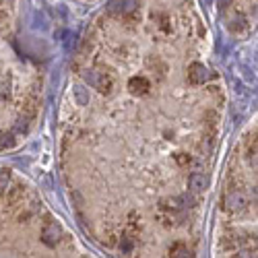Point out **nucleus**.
Listing matches in <instances>:
<instances>
[{"instance_id": "10", "label": "nucleus", "mask_w": 258, "mask_h": 258, "mask_svg": "<svg viewBox=\"0 0 258 258\" xmlns=\"http://www.w3.org/2000/svg\"><path fill=\"white\" fill-rule=\"evenodd\" d=\"M246 29V19L242 15L231 19V31H244Z\"/></svg>"}, {"instance_id": "5", "label": "nucleus", "mask_w": 258, "mask_h": 258, "mask_svg": "<svg viewBox=\"0 0 258 258\" xmlns=\"http://www.w3.org/2000/svg\"><path fill=\"white\" fill-rule=\"evenodd\" d=\"M246 207V199L242 195H238V192H231V195L225 197V209L235 213V211H242Z\"/></svg>"}, {"instance_id": "15", "label": "nucleus", "mask_w": 258, "mask_h": 258, "mask_svg": "<svg viewBox=\"0 0 258 258\" xmlns=\"http://www.w3.org/2000/svg\"><path fill=\"white\" fill-rule=\"evenodd\" d=\"M231 5V0H219V9H227Z\"/></svg>"}, {"instance_id": "3", "label": "nucleus", "mask_w": 258, "mask_h": 258, "mask_svg": "<svg viewBox=\"0 0 258 258\" xmlns=\"http://www.w3.org/2000/svg\"><path fill=\"white\" fill-rule=\"evenodd\" d=\"M137 7H139L137 0H114L112 7H110V11H112L114 15L126 17V15H133V13L137 11Z\"/></svg>"}, {"instance_id": "8", "label": "nucleus", "mask_w": 258, "mask_h": 258, "mask_svg": "<svg viewBox=\"0 0 258 258\" xmlns=\"http://www.w3.org/2000/svg\"><path fill=\"white\" fill-rule=\"evenodd\" d=\"M207 186V178L203 174H192L188 178V190L190 192H195V195H199V192H203Z\"/></svg>"}, {"instance_id": "14", "label": "nucleus", "mask_w": 258, "mask_h": 258, "mask_svg": "<svg viewBox=\"0 0 258 258\" xmlns=\"http://www.w3.org/2000/svg\"><path fill=\"white\" fill-rule=\"evenodd\" d=\"M75 93H77V97H79V101H81V103H87V99H89V97L83 93V87H75Z\"/></svg>"}, {"instance_id": "9", "label": "nucleus", "mask_w": 258, "mask_h": 258, "mask_svg": "<svg viewBox=\"0 0 258 258\" xmlns=\"http://www.w3.org/2000/svg\"><path fill=\"white\" fill-rule=\"evenodd\" d=\"M169 256H192V254L184 244H174L169 248Z\"/></svg>"}, {"instance_id": "13", "label": "nucleus", "mask_w": 258, "mask_h": 258, "mask_svg": "<svg viewBox=\"0 0 258 258\" xmlns=\"http://www.w3.org/2000/svg\"><path fill=\"white\" fill-rule=\"evenodd\" d=\"M9 180H11V174H9V169H0V190H3V188H7Z\"/></svg>"}, {"instance_id": "6", "label": "nucleus", "mask_w": 258, "mask_h": 258, "mask_svg": "<svg viewBox=\"0 0 258 258\" xmlns=\"http://www.w3.org/2000/svg\"><path fill=\"white\" fill-rule=\"evenodd\" d=\"M128 89H131L135 95H145L149 91V81L145 77H133L131 83H128Z\"/></svg>"}, {"instance_id": "16", "label": "nucleus", "mask_w": 258, "mask_h": 258, "mask_svg": "<svg viewBox=\"0 0 258 258\" xmlns=\"http://www.w3.org/2000/svg\"><path fill=\"white\" fill-rule=\"evenodd\" d=\"M0 197H3V190H0Z\"/></svg>"}, {"instance_id": "4", "label": "nucleus", "mask_w": 258, "mask_h": 258, "mask_svg": "<svg viewBox=\"0 0 258 258\" xmlns=\"http://www.w3.org/2000/svg\"><path fill=\"white\" fill-rule=\"evenodd\" d=\"M188 79H190V83L201 85L209 79V71L203 67V64H192V67L188 69Z\"/></svg>"}, {"instance_id": "2", "label": "nucleus", "mask_w": 258, "mask_h": 258, "mask_svg": "<svg viewBox=\"0 0 258 258\" xmlns=\"http://www.w3.org/2000/svg\"><path fill=\"white\" fill-rule=\"evenodd\" d=\"M60 238H62V229L56 223H48L44 227V231H41V242H44L46 246H50V248H54L60 242Z\"/></svg>"}, {"instance_id": "12", "label": "nucleus", "mask_w": 258, "mask_h": 258, "mask_svg": "<svg viewBox=\"0 0 258 258\" xmlns=\"http://www.w3.org/2000/svg\"><path fill=\"white\" fill-rule=\"evenodd\" d=\"M133 248H135V244H133V240H131V238H122V242H120V250H122L124 254L133 252Z\"/></svg>"}, {"instance_id": "17", "label": "nucleus", "mask_w": 258, "mask_h": 258, "mask_svg": "<svg viewBox=\"0 0 258 258\" xmlns=\"http://www.w3.org/2000/svg\"><path fill=\"white\" fill-rule=\"evenodd\" d=\"M3 3H5V0H0V5H3Z\"/></svg>"}, {"instance_id": "7", "label": "nucleus", "mask_w": 258, "mask_h": 258, "mask_svg": "<svg viewBox=\"0 0 258 258\" xmlns=\"http://www.w3.org/2000/svg\"><path fill=\"white\" fill-rule=\"evenodd\" d=\"M23 197H25V188L21 186V184H15L13 188H9L7 205H9V207H15V205H19L21 201H23Z\"/></svg>"}, {"instance_id": "1", "label": "nucleus", "mask_w": 258, "mask_h": 258, "mask_svg": "<svg viewBox=\"0 0 258 258\" xmlns=\"http://www.w3.org/2000/svg\"><path fill=\"white\" fill-rule=\"evenodd\" d=\"M85 81H87L93 89H97L103 95H110L114 89V79L107 73H97V71H87L85 73Z\"/></svg>"}, {"instance_id": "11", "label": "nucleus", "mask_w": 258, "mask_h": 258, "mask_svg": "<svg viewBox=\"0 0 258 258\" xmlns=\"http://www.w3.org/2000/svg\"><path fill=\"white\" fill-rule=\"evenodd\" d=\"M13 145H15V141H13V135L11 133H3V135H0V147L7 149V147H13Z\"/></svg>"}]
</instances>
